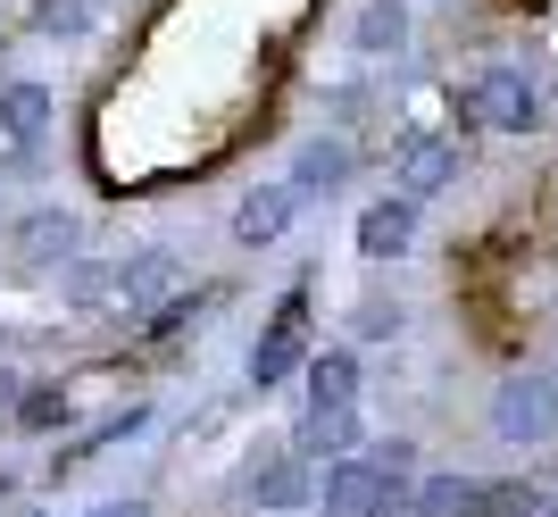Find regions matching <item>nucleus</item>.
Listing matches in <instances>:
<instances>
[{"label":"nucleus","mask_w":558,"mask_h":517,"mask_svg":"<svg viewBox=\"0 0 558 517\" xmlns=\"http://www.w3.org/2000/svg\"><path fill=\"white\" fill-rule=\"evenodd\" d=\"M466 109L484 125H534V84L517 68H484L475 75V93H466Z\"/></svg>","instance_id":"nucleus-1"},{"label":"nucleus","mask_w":558,"mask_h":517,"mask_svg":"<svg viewBox=\"0 0 558 517\" xmlns=\"http://www.w3.org/2000/svg\"><path fill=\"white\" fill-rule=\"evenodd\" d=\"M500 434H509V443L558 434V393L550 384H509V393H500Z\"/></svg>","instance_id":"nucleus-2"},{"label":"nucleus","mask_w":558,"mask_h":517,"mask_svg":"<svg viewBox=\"0 0 558 517\" xmlns=\"http://www.w3.org/2000/svg\"><path fill=\"white\" fill-rule=\"evenodd\" d=\"M292 351H301V301H283L276 334H267V342H258V359H251V376H258V384H276L283 368H292Z\"/></svg>","instance_id":"nucleus-3"},{"label":"nucleus","mask_w":558,"mask_h":517,"mask_svg":"<svg viewBox=\"0 0 558 517\" xmlns=\"http://www.w3.org/2000/svg\"><path fill=\"white\" fill-rule=\"evenodd\" d=\"M442 176H459V151H450V142H417V151L400 159V192H409V201H417V192H434Z\"/></svg>","instance_id":"nucleus-4"},{"label":"nucleus","mask_w":558,"mask_h":517,"mask_svg":"<svg viewBox=\"0 0 558 517\" xmlns=\"http://www.w3.org/2000/svg\"><path fill=\"white\" fill-rule=\"evenodd\" d=\"M359 242H367V258H392L400 242H409V201H384V209H367Z\"/></svg>","instance_id":"nucleus-5"},{"label":"nucleus","mask_w":558,"mask_h":517,"mask_svg":"<svg viewBox=\"0 0 558 517\" xmlns=\"http://www.w3.org/2000/svg\"><path fill=\"white\" fill-rule=\"evenodd\" d=\"M475 501H484V484H459V476H434L417 493V517H475Z\"/></svg>","instance_id":"nucleus-6"},{"label":"nucleus","mask_w":558,"mask_h":517,"mask_svg":"<svg viewBox=\"0 0 558 517\" xmlns=\"http://www.w3.org/2000/svg\"><path fill=\"white\" fill-rule=\"evenodd\" d=\"M283 217H292V192H267V201H242V235L251 242H267L283 226Z\"/></svg>","instance_id":"nucleus-7"},{"label":"nucleus","mask_w":558,"mask_h":517,"mask_svg":"<svg viewBox=\"0 0 558 517\" xmlns=\"http://www.w3.org/2000/svg\"><path fill=\"white\" fill-rule=\"evenodd\" d=\"M475 517H534V484H484Z\"/></svg>","instance_id":"nucleus-8"},{"label":"nucleus","mask_w":558,"mask_h":517,"mask_svg":"<svg viewBox=\"0 0 558 517\" xmlns=\"http://www.w3.org/2000/svg\"><path fill=\"white\" fill-rule=\"evenodd\" d=\"M43 109H50V100H43V93H34V84H17V93L0 100V118L17 125V134H34V125H43Z\"/></svg>","instance_id":"nucleus-9"},{"label":"nucleus","mask_w":558,"mask_h":517,"mask_svg":"<svg viewBox=\"0 0 558 517\" xmlns=\"http://www.w3.org/2000/svg\"><path fill=\"white\" fill-rule=\"evenodd\" d=\"M342 167H350V151H333V142H317V151H308V159H301V184H333Z\"/></svg>","instance_id":"nucleus-10"},{"label":"nucleus","mask_w":558,"mask_h":517,"mask_svg":"<svg viewBox=\"0 0 558 517\" xmlns=\"http://www.w3.org/2000/svg\"><path fill=\"white\" fill-rule=\"evenodd\" d=\"M359 43H367V50L400 43V9H392V0H384V9H367V25H359Z\"/></svg>","instance_id":"nucleus-11"},{"label":"nucleus","mask_w":558,"mask_h":517,"mask_svg":"<svg viewBox=\"0 0 558 517\" xmlns=\"http://www.w3.org/2000/svg\"><path fill=\"white\" fill-rule=\"evenodd\" d=\"M251 493H258V501H301V468H267V476H251Z\"/></svg>","instance_id":"nucleus-12"}]
</instances>
